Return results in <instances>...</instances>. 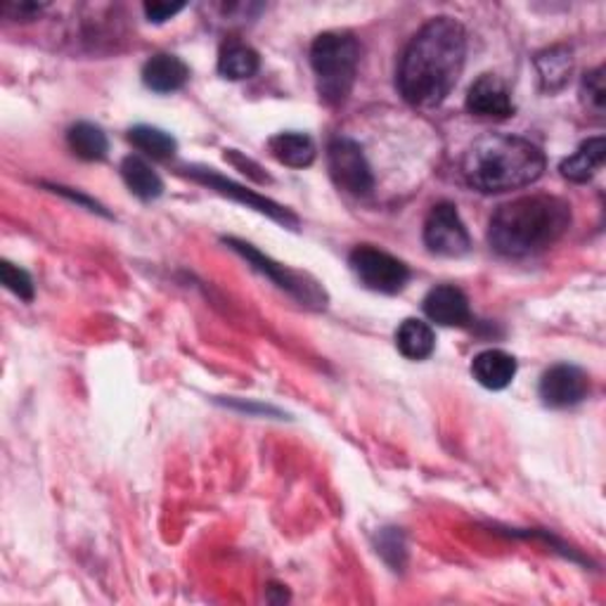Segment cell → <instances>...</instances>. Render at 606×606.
I'll return each instance as SVG.
<instances>
[{
	"instance_id": "cell-1",
	"label": "cell",
	"mask_w": 606,
	"mask_h": 606,
	"mask_svg": "<svg viewBox=\"0 0 606 606\" xmlns=\"http://www.w3.org/2000/svg\"><path fill=\"white\" fill-rule=\"evenodd\" d=\"M467 31L453 18L429 20L408 43L398 67V90L412 107H439L465 69Z\"/></svg>"
},
{
	"instance_id": "cell-2",
	"label": "cell",
	"mask_w": 606,
	"mask_h": 606,
	"mask_svg": "<svg viewBox=\"0 0 606 606\" xmlns=\"http://www.w3.org/2000/svg\"><path fill=\"white\" fill-rule=\"evenodd\" d=\"M571 226V204L554 195H531L509 202L488 226V242L500 257H535L560 242Z\"/></svg>"
},
{
	"instance_id": "cell-3",
	"label": "cell",
	"mask_w": 606,
	"mask_h": 606,
	"mask_svg": "<svg viewBox=\"0 0 606 606\" xmlns=\"http://www.w3.org/2000/svg\"><path fill=\"white\" fill-rule=\"evenodd\" d=\"M548 159L521 136L488 133L474 140L462 156V173L472 187L486 195L533 185L545 173Z\"/></svg>"
},
{
	"instance_id": "cell-4",
	"label": "cell",
	"mask_w": 606,
	"mask_h": 606,
	"mask_svg": "<svg viewBox=\"0 0 606 606\" xmlns=\"http://www.w3.org/2000/svg\"><path fill=\"white\" fill-rule=\"evenodd\" d=\"M311 65L321 100L327 105H342L356 84L360 43L346 31H327L311 45Z\"/></svg>"
},
{
	"instance_id": "cell-5",
	"label": "cell",
	"mask_w": 606,
	"mask_h": 606,
	"mask_svg": "<svg viewBox=\"0 0 606 606\" xmlns=\"http://www.w3.org/2000/svg\"><path fill=\"white\" fill-rule=\"evenodd\" d=\"M350 270L372 292L398 294L410 280V268L372 245H360L348 257Z\"/></svg>"
},
{
	"instance_id": "cell-6",
	"label": "cell",
	"mask_w": 606,
	"mask_h": 606,
	"mask_svg": "<svg viewBox=\"0 0 606 606\" xmlns=\"http://www.w3.org/2000/svg\"><path fill=\"white\" fill-rule=\"evenodd\" d=\"M424 245L432 253L445 259H459L469 253L472 237L459 218L457 206L451 202H439L424 220Z\"/></svg>"
},
{
	"instance_id": "cell-7",
	"label": "cell",
	"mask_w": 606,
	"mask_h": 606,
	"mask_svg": "<svg viewBox=\"0 0 606 606\" xmlns=\"http://www.w3.org/2000/svg\"><path fill=\"white\" fill-rule=\"evenodd\" d=\"M226 245H230L237 253H242V257L259 270V273H263L266 278L273 280L280 286V290H284L286 294H292L301 303H306V306H315V309L323 306L325 309V292H321L317 282L309 280L306 275L296 273V270L284 268L282 263H275L273 259L263 257V253L257 247L242 242V239L228 237Z\"/></svg>"
},
{
	"instance_id": "cell-8",
	"label": "cell",
	"mask_w": 606,
	"mask_h": 606,
	"mask_svg": "<svg viewBox=\"0 0 606 606\" xmlns=\"http://www.w3.org/2000/svg\"><path fill=\"white\" fill-rule=\"evenodd\" d=\"M327 162H329L332 181L337 183V187L346 190L348 195L365 197L372 193L375 175L368 159H365L362 148L356 140L350 138L332 140L327 150Z\"/></svg>"
},
{
	"instance_id": "cell-9",
	"label": "cell",
	"mask_w": 606,
	"mask_h": 606,
	"mask_svg": "<svg viewBox=\"0 0 606 606\" xmlns=\"http://www.w3.org/2000/svg\"><path fill=\"white\" fill-rule=\"evenodd\" d=\"M187 171H190V175H193V178L197 183L212 187V190H216V193L226 195V197H230V199H235L239 204H247L249 209H257V212L270 216L273 220L282 223L284 228H292V230L299 228V218L292 212H286L284 206L275 204L273 199L261 197L259 193H253V190H247V187L237 185V183H232L228 178H223V175L214 173L212 169H187Z\"/></svg>"
},
{
	"instance_id": "cell-10",
	"label": "cell",
	"mask_w": 606,
	"mask_h": 606,
	"mask_svg": "<svg viewBox=\"0 0 606 606\" xmlns=\"http://www.w3.org/2000/svg\"><path fill=\"white\" fill-rule=\"evenodd\" d=\"M589 393V377L576 365H554L540 379L542 403L554 410H564L583 403Z\"/></svg>"
},
{
	"instance_id": "cell-11",
	"label": "cell",
	"mask_w": 606,
	"mask_h": 606,
	"mask_svg": "<svg viewBox=\"0 0 606 606\" xmlns=\"http://www.w3.org/2000/svg\"><path fill=\"white\" fill-rule=\"evenodd\" d=\"M467 109L481 119H509L515 117L512 93L496 74L478 76L467 93Z\"/></svg>"
},
{
	"instance_id": "cell-12",
	"label": "cell",
	"mask_w": 606,
	"mask_h": 606,
	"mask_svg": "<svg viewBox=\"0 0 606 606\" xmlns=\"http://www.w3.org/2000/svg\"><path fill=\"white\" fill-rule=\"evenodd\" d=\"M422 309L429 321L443 327H465L472 321L469 299L455 284L434 286V290L424 296Z\"/></svg>"
},
{
	"instance_id": "cell-13",
	"label": "cell",
	"mask_w": 606,
	"mask_h": 606,
	"mask_svg": "<svg viewBox=\"0 0 606 606\" xmlns=\"http://www.w3.org/2000/svg\"><path fill=\"white\" fill-rule=\"evenodd\" d=\"M190 82V67L181 57L159 53L152 55L145 67H142V84H145L154 93H175L181 90Z\"/></svg>"
},
{
	"instance_id": "cell-14",
	"label": "cell",
	"mask_w": 606,
	"mask_h": 606,
	"mask_svg": "<svg viewBox=\"0 0 606 606\" xmlns=\"http://www.w3.org/2000/svg\"><path fill=\"white\" fill-rule=\"evenodd\" d=\"M472 375L484 389L502 391L517 377V360L500 348H488L474 358Z\"/></svg>"
},
{
	"instance_id": "cell-15",
	"label": "cell",
	"mask_w": 606,
	"mask_h": 606,
	"mask_svg": "<svg viewBox=\"0 0 606 606\" xmlns=\"http://www.w3.org/2000/svg\"><path fill=\"white\" fill-rule=\"evenodd\" d=\"M535 69L540 86L545 93H560L566 88L573 72V55L566 45H554L535 55Z\"/></svg>"
},
{
	"instance_id": "cell-16",
	"label": "cell",
	"mask_w": 606,
	"mask_h": 606,
	"mask_svg": "<svg viewBox=\"0 0 606 606\" xmlns=\"http://www.w3.org/2000/svg\"><path fill=\"white\" fill-rule=\"evenodd\" d=\"M604 159H606V140L597 136L585 140L576 152H573L569 159H564L560 171L571 183H587L597 173V169H602Z\"/></svg>"
},
{
	"instance_id": "cell-17",
	"label": "cell",
	"mask_w": 606,
	"mask_h": 606,
	"mask_svg": "<svg viewBox=\"0 0 606 606\" xmlns=\"http://www.w3.org/2000/svg\"><path fill=\"white\" fill-rule=\"evenodd\" d=\"M261 69V57L251 45L242 41H228L220 47L218 55V72L230 82H245Z\"/></svg>"
},
{
	"instance_id": "cell-18",
	"label": "cell",
	"mask_w": 606,
	"mask_h": 606,
	"mask_svg": "<svg viewBox=\"0 0 606 606\" xmlns=\"http://www.w3.org/2000/svg\"><path fill=\"white\" fill-rule=\"evenodd\" d=\"M396 346L408 360H424L434 354L436 334L429 323L408 317L396 332Z\"/></svg>"
},
{
	"instance_id": "cell-19",
	"label": "cell",
	"mask_w": 606,
	"mask_h": 606,
	"mask_svg": "<svg viewBox=\"0 0 606 606\" xmlns=\"http://www.w3.org/2000/svg\"><path fill=\"white\" fill-rule=\"evenodd\" d=\"M268 148L284 166L306 169L315 162V142L306 133H278L270 138Z\"/></svg>"
},
{
	"instance_id": "cell-20",
	"label": "cell",
	"mask_w": 606,
	"mask_h": 606,
	"mask_svg": "<svg viewBox=\"0 0 606 606\" xmlns=\"http://www.w3.org/2000/svg\"><path fill=\"white\" fill-rule=\"evenodd\" d=\"M121 175H123V183L129 185L131 193L140 199L150 202L164 193L162 178H159L156 171L145 162V159L133 154L126 156L121 162Z\"/></svg>"
},
{
	"instance_id": "cell-21",
	"label": "cell",
	"mask_w": 606,
	"mask_h": 606,
	"mask_svg": "<svg viewBox=\"0 0 606 606\" xmlns=\"http://www.w3.org/2000/svg\"><path fill=\"white\" fill-rule=\"evenodd\" d=\"M67 142H69L72 152L78 159H84V162H100V159H105L109 152V140H107L105 131L100 129V126L88 123V121L72 126L67 133Z\"/></svg>"
},
{
	"instance_id": "cell-22",
	"label": "cell",
	"mask_w": 606,
	"mask_h": 606,
	"mask_svg": "<svg viewBox=\"0 0 606 606\" xmlns=\"http://www.w3.org/2000/svg\"><path fill=\"white\" fill-rule=\"evenodd\" d=\"M129 140L136 150L159 159V162H166V159L178 152L175 138L162 129H154V126H136V129L129 131Z\"/></svg>"
},
{
	"instance_id": "cell-23",
	"label": "cell",
	"mask_w": 606,
	"mask_h": 606,
	"mask_svg": "<svg viewBox=\"0 0 606 606\" xmlns=\"http://www.w3.org/2000/svg\"><path fill=\"white\" fill-rule=\"evenodd\" d=\"M0 280H3L6 290H10L14 296H20L24 301L34 299V280H31L24 268L3 261L0 263Z\"/></svg>"
},
{
	"instance_id": "cell-24",
	"label": "cell",
	"mask_w": 606,
	"mask_h": 606,
	"mask_svg": "<svg viewBox=\"0 0 606 606\" xmlns=\"http://www.w3.org/2000/svg\"><path fill=\"white\" fill-rule=\"evenodd\" d=\"M583 98L587 102V107H593L595 111L604 109V100H606V86H604V69L597 67L593 72H587L583 78Z\"/></svg>"
},
{
	"instance_id": "cell-25",
	"label": "cell",
	"mask_w": 606,
	"mask_h": 606,
	"mask_svg": "<svg viewBox=\"0 0 606 606\" xmlns=\"http://www.w3.org/2000/svg\"><path fill=\"white\" fill-rule=\"evenodd\" d=\"M183 8H185L183 3H173V6L171 3H145V8L142 10H145L150 22L162 24V22L175 18V14H178Z\"/></svg>"
}]
</instances>
